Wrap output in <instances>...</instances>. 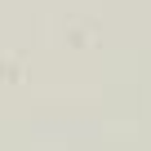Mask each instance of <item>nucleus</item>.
I'll use <instances>...</instances> for the list:
<instances>
[]
</instances>
